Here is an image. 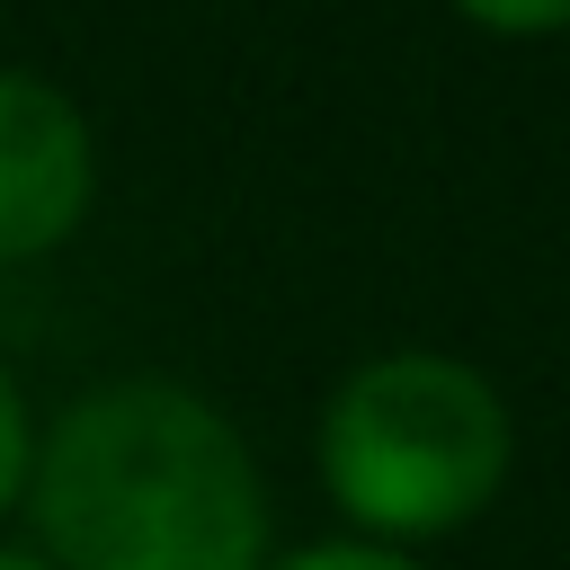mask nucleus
<instances>
[{
  "label": "nucleus",
  "instance_id": "obj_1",
  "mask_svg": "<svg viewBox=\"0 0 570 570\" xmlns=\"http://www.w3.org/2000/svg\"><path fill=\"white\" fill-rule=\"evenodd\" d=\"M36 525L71 570H258V472L178 383L89 392L36 454Z\"/></svg>",
  "mask_w": 570,
  "mask_h": 570
},
{
  "label": "nucleus",
  "instance_id": "obj_2",
  "mask_svg": "<svg viewBox=\"0 0 570 570\" xmlns=\"http://www.w3.org/2000/svg\"><path fill=\"white\" fill-rule=\"evenodd\" d=\"M321 463H330V490L365 525L428 534V525L472 517L499 490L508 410L454 356H374L365 374L338 383L321 419Z\"/></svg>",
  "mask_w": 570,
  "mask_h": 570
},
{
  "label": "nucleus",
  "instance_id": "obj_3",
  "mask_svg": "<svg viewBox=\"0 0 570 570\" xmlns=\"http://www.w3.org/2000/svg\"><path fill=\"white\" fill-rule=\"evenodd\" d=\"M89 205V125L62 89L0 71V258L62 240Z\"/></svg>",
  "mask_w": 570,
  "mask_h": 570
},
{
  "label": "nucleus",
  "instance_id": "obj_4",
  "mask_svg": "<svg viewBox=\"0 0 570 570\" xmlns=\"http://www.w3.org/2000/svg\"><path fill=\"white\" fill-rule=\"evenodd\" d=\"M18 481H27V401H18V383L0 374V508L18 499Z\"/></svg>",
  "mask_w": 570,
  "mask_h": 570
},
{
  "label": "nucleus",
  "instance_id": "obj_5",
  "mask_svg": "<svg viewBox=\"0 0 570 570\" xmlns=\"http://www.w3.org/2000/svg\"><path fill=\"white\" fill-rule=\"evenodd\" d=\"M285 570H410V561L383 552V543H312V552H294Z\"/></svg>",
  "mask_w": 570,
  "mask_h": 570
},
{
  "label": "nucleus",
  "instance_id": "obj_6",
  "mask_svg": "<svg viewBox=\"0 0 570 570\" xmlns=\"http://www.w3.org/2000/svg\"><path fill=\"white\" fill-rule=\"evenodd\" d=\"M481 27H561L570 18V0H463Z\"/></svg>",
  "mask_w": 570,
  "mask_h": 570
},
{
  "label": "nucleus",
  "instance_id": "obj_7",
  "mask_svg": "<svg viewBox=\"0 0 570 570\" xmlns=\"http://www.w3.org/2000/svg\"><path fill=\"white\" fill-rule=\"evenodd\" d=\"M0 570H45V561L36 552H0Z\"/></svg>",
  "mask_w": 570,
  "mask_h": 570
}]
</instances>
